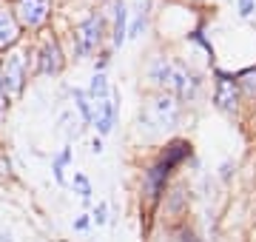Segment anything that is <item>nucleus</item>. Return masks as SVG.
<instances>
[{"instance_id":"1","label":"nucleus","mask_w":256,"mask_h":242,"mask_svg":"<svg viewBox=\"0 0 256 242\" xmlns=\"http://www.w3.org/2000/svg\"><path fill=\"white\" fill-rule=\"evenodd\" d=\"M188 154H191V146H188L185 140H176V142H171V146L165 148V154L160 157V162H154V166L148 168V174H146V194H148V200H160L168 174H171V171H174Z\"/></svg>"},{"instance_id":"2","label":"nucleus","mask_w":256,"mask_h":242,"mask_svg":"<svg viewBox=\"0 0 256 242\" xmlns=\"http://www.w3.org/2000/svg\"><path fill=\"white\" fill-rule=\"evenodd\" d=\"M23 83H26V54L12 52L0 60V86L12 97L23 92Z\"/></svg>"},{"instance_id":"3","label":"nucleus","mask_w":256,"mask_h":242,"mask_svg":"<svg viewBox=\"0 0 256 242\" xmlns=\"http://www.w3.org/2000/svg\"><path fill=\"white\" fill-rule=\"evenodd\" d=\"M52 0H14V20L18 26L37 28L40 23H46Z\"/></svg>"},{"instance_id":"4","label":"nucleus","mask_w":256,"mask_h":242,"mask_svg":"<svg viewBox=\"0 0 256 242\" xmlns=\"http://www.w3.org/2000/svg\"><path fill=\"white\" fill-rule=\"evenodd\" d=\"M102 38V18L100 14H88L77 28V54H88Z\"/></svg>"},{"instance_id":"5","label":"nucleus","mask_w":256,"mask_h":242,"mask_svg":"<svg viewBox=\"0 0 256 242\" xmlns=\"http://www.w3.org/2000/svg\"><path fill=\"white\" fill-rule=\"evenodd\" d=\"M214 102L222 112H234L236 108V80L228 72H222V68H216V97H214Z\"/></svg>"},{"instance_id":"6","label":"nucleus","mask_w":256,"mask_h":242,"mask_svg":"<svg viewBox=\"0 0 256 242\" xmlns=\"http://www.w3.org/2000/svg\"><path fill=\"white\" fill-rule=\"evenodd\" d=\"M171 83H174L176 94L182 100H191L194 94H196V88H200V77L191 74L182 63H174V68H171Z\"/></svg>"},{"instance_id":"7","label":"nucleus","mask_w":256,"mask_h":242,"mask_svg":"<svg viewBox=\"0 0 256 242\" xmlns=\"http://www.w3.org/2000/svg\"><path fill=\"white\" fill-rule=\"evenodd\" d=\"M18 38H20V26L14 20V14L9 9H0V48L14 46Z\"/></svg>"},{"instance_id":"8","label":"nucleus","mask_w":256,"mask_h":242,"mask_svg":"<svg viewBox=\"0 0 256 242\" xmlns=\"http://www.w3.org/2000/svg\"><path fill=\"white\" fill-rule=\"evenodd\" d=\"M63 68V57H60V46H57V40H48L43 52H40V72L43 74H57Z\"/></svg>"},{"instance_id":"9","label":"nucleus","mask_w":256,"mask_h":242,"mask_svg":"<svg viewBox=\"0 0 256 242\" xmlns=\"http://www.w3.org/2000/svg\"><path fill=\"white\" fill-rule=\"evenodd\" d=\"M117 112H120V92L117 88H111V100H108V106L102 108L94 120H97V131L100 134H108L111 128H114V120H117Z\"/></svg>"},{"instance_id":"10","label":"nucleus","mask_w":256,"mask_h":242,"mask_svg":"<svg viewBox=\"0 0 256 242\" xmlns=\"http://www.w3.org/2000/svg\"><path fill=\"white\" fill-rule=\"evenodd\" d=\"M151 108L156 112V120L154 126H171L176 120V102L171 97H160V100L151 102Z\"/></svg>"},{"instance_id":"11","label":"nucleus","mask_w":256,"mask_h":242,"mask_svg":"<svg viewBox=\"0 0 256 242\" xmlns=\"http://www.w3.org/2000/svg\"><path fill=\"white\" fill-rule=\"evenodd\" d=\"M114 46H122L126 43V20H128V12H126V3L122 0H114Z\"/></svg>"},{"instance_id":"12","label":"nucleus","mask_w":256,"mask_h":242,"mask_svg":"<svg viewBox=\"0 0 256 242\" xmlns=\"http://www.w3.org/2000/svg\"><path fill=\"white\" fill-rule=\"evenodd\" d=\"M72 97H74V102H77V108H80L82 120H86V122H94V108H92V100H88V94L82 92V88H74Z\"/></svg>"},{"instance_id":"13","label":"nucleus","mask_w":256,"mask_h":242,"mask_svg":"<svg viewBox=\"0 0 256 242\" xmlns=\"http://www.w3.org/2000/svg\"><path fill=\"white\" fill-rule=\"evenodd\" d=\"M72 162V148H63L60 154L54 157V162H52V171H54V180L60 182V186H66V174H63V168Z\"/></svg>"},{"instance_id":"14","label":"nucleus","mask_w":256,"mask_h":242,"mask_svg":"<svg viewBox=\"0 0 256 242\" xmlns=\"http://www.w3.org/2000/svg\"><path fill=\"white\" fill-rule=\"evenodd\" d=\"M171 68H174V63H168L165 57H160V60L151 66V77H154L156 83H171Z\"/></svg>"},{"instance_id":"15","label":"nucleus","mask_w":256,"mask_h":242,"mask_svg":"<svg viewBox=\"0 0 256 242\" xmlns=\"http://www.w3.org/2000/svg\"><path fill=\"white\" fill-rule=\"evenodd\" d=\"M188 38H191L194 43H200V46L205 48V52H208V57H210V60H214V54H216V52H214V46H210V40L205 38V34H202V28H194V32H191V34H188Z\"/></svg>"},{"instance_id":"16","label":"nucleus","mask_w":256,"mask_h":242,"mask_svg":"<svg viewBox=\"0 0 256 242\" xmlns=\"http://www.w3.org/2000/svg\"><path fill=\"white\" fill-rule=\"evenodd\" d=\"M74 186L80 188V196L86 200V202L92 200V186H88V180L82 177V174H74Z\"/></svg>"},{"instance_id":"17","label":"nucleus","mask_w":256,"mask_h":242,"mask_svg":"<svg viewBox=\"0 0 256 242\" xmlns=\"http://www.w3.org/2000/svg\"><path fill=\"white\" fill-rule=\"evenodd\" d=\"M92 220H94L97 225H102V222H106V220H108V205H106V202H100V205H97V208H94V214H92Z\"/></svg>"},{"instance_id":"18","label":"nucleus","mask_w":256,"mask_h":242,"mask_svg":"<svg viewBox=\"0 0 256 242\" xmlns=\"http://www.w3.org/2000/svg\"><path fill=\"white\" fill-rule=\"evenodd\" d=\"M254 6H256V0H239V14L242 18H250L254 14Z\"/></svg>"},{"instance_id":"19","label":"nucleus","mask_w":256,"mask_h":242,"mask_svg":"<svg viewBox=\"0 0 256 242\" xmlns=\"http://www.w3.org/2000/svg\"><path fill=\"white\" fill-rule=\"evenodd\" d=\"M9 108V94L3 92V86H0V120H3V114Z\"/></svg>"},{"instance_id":"20","label":"nucleus","mask_w":256,"mask_h":242,"mask_svg":"<svg viewBox=\"0 0 256 242\" xmlns=\"http://www.w3.org/2000/svg\"><path fill=\"white\" fill-rule=\"evenodd\" d=\"M88 222H92L88 216H77V220H74V228H77V231H86V228H88Z\"/></svg>"},{"instance_id":"21","label":"nucleus","mask_w":256,"mask_h":242,"mask_svg":"<svg viewBox=\"0 0 256 242\" xmlns=\"http://www.w3.org/2000/svg\"><path fill=\"white\" fill-rule=\"evenodd\" d=\"M230 177V162H225V166H222V180H228Z\"/></svg>"},{"instance_id":"22","label":"nucleus","mask_w":256,"mask_h":242,"mask_svg":"<svg viewBox=\"0 0 256 242\" xmlns=\"http://www.w3.org/2000/svg\"><path fill=\"white\" fill-rule=\"evenodd\" d=\"M0 242H12V236L9 234H0Z\"/></svg>"}]
</instances>
